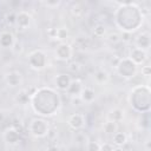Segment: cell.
<instances>
[{"label": "cell", "mask_w": 151, "mask_h": 151, "mask_svg": "<svg viewBox=\"0 0 151 151\" xmlns=\"http://www.w3.org/2000/svg\"><path fill=\"white\" fill-rule=\"evenodd\" d=\"M114 11V22L122 32L132 33L143 24V12L133 1H120Z\"/></svg>", "instance_id": "1"}, {"label": "cell", "mask_w": 151, "mask_h": 151, "mask_svg": "<svg viewBox=\"0 0 151 151\" xmlns=\"http://www.w3.org/2000/svg\"><path fill=\"white\" fill-rule=\"evenodd\" d=\"M29 103L32 110L39 116H52L58 111L60 106L59 93L51 87H40L37 88L34 93L31 94Z\"/></svg>", "instance_id": "2"}, {"label": "cell", "mask_w": 151, "mask_h": 151, "mask_svg": "<svg viewBox=\"0 0 151 151\" xmlns=\"http://www.w3.org/2000/svg\"><path fill=\"white\" fill-rule=\"evenodd\" d=\"M150 96H151L150 86L139 84L131 88L129 93V103L131 107L137 112H140V113L149 112L150 103H151Z\"/></svg>", "instance_id": "3"}, {"label": "cell", "mask_w": 151, "mask_h": 151, "mask_svg": "<svg viewBox=\"0 0 151 151\" xmlns=\"http://www.w3.org/2000/svg\"><path fill=\"white\" fill-rule=\"evenodd\" d=\"M50 124L47 120L42 119V118H34L29 122L28 124V132L37 137V138H44L47 136L48 131H50Z\"/></svg>", "instance_id": "4"}, {"label": "cell", "mask_w": 151, "mask_h": 151, "mask_svg": "<svg viewBox=\"0 0 151 151\" xmlns=\"http://www.w3.org/2000/svg\"><path fill=\"white\" fill-rule=\"evenodd\" d=\"M116 72L125 79H131L134 77L136 72H137V65L133 64L127 57L126 58H120L118 65L114 67Z\"/></svg>", "instance_id": "5"}, {"label": "cell", "mask_w": 151, "mask_h": 151, "mask_svg": "<svg viewBox=\"0 0 151 151\" xmlns=\"http://www.w3.org/2000/svg\"><path fill=\"white\" fill-rule=\"evenodd\" d=\"M27 61H28V65L31 66V68L39 71V70H42L44 67H46V65H47V57H46L44 51L34 50V51H32L28 54Z\"/></svg>", "instance_id": "6"}, {"label": "cell", "mask_w": 151, "mask_h": 151, "mask_svg": "<svg viewBox=\"0 0 151 151\" xmlns=\"http://www.w3.org/2000/svg\"><path fill=\"white\" fill-rule=\"evenodd\" d=\"M86 124V118L83 113H73L67 119V125L73 131H80Z\"/></svg>", "instance_id": "7"}, {"label": "cell", "mask_w": 151, "mask_h": 151, "mask_svg": "<svg viewBox=\"0 0 151 151\" xmlns=\"http://www.w3.org/2000/svg\"><path fill=\"white\" fill-rule=\"evenodd\" d=\"M32 22V15L26 12V11H20L17 13V17H15V26L18 27V29L20 31H24V29H27L29 27Z\"/></svg>", "instance_id": "8"}, {"label": "cell", "mask_w": 151, "mask_h": 151, "mask_svg": "<svg viewBox=\"0 0 151 151\" xmlns=\"http://www.w3.org/2000/svg\"><path fill=\"white\" fill-rule=\"evenodd\" d=\"M127 58H129L133 64H136V65L138 66V65H142V64L145 63V60L147 59V52H145V51H143V50H140V48H137V47L134 46V47H132V48L130 50Z\"/></svg>", "instance_id": "9"}, {"label": "cell", "mask_w": 151, "mask_h": 151, "mask_svg": "<svg viewBox=\"0 0 151 151\" xmlns=\"http://www.w3.org/2000/svg\"><path fill=\"white\" fill-rule=\"evenodd\" d=\"M55 58L59 60H68L72 57V47L68 42H60L55 48Z\"/></svg>", "instance_id": "10"}, {"label": "cell", "mask_w": 151, "mask_h": 151, "mask_svg": "<svg viewBox=\"0 0 151 151\" xmlns=\"http://www.w3.org/2000/svg\"><path fill=\"white\" fill-rule=\"evenodd\" d=\"M22 74L19 71H9L5 76V81L9 87H18L22 84Z\"/></svg>", "instance_id": "11"}, {"label": "cell", "mask_w": 151, "mask_h": 151, "mask_svg": "<svg viewBox=\"0 0 151 151\" xmlns=\"http://www.w3.org/2000/svg\"><path fill=\"white\" fill-rule=\"evenodd\" d=\"M71 81H72L71 76H68V74H66V73H60V74H58V76L55 77V79H54L55 87H57L59 91H65V92H66V90L68 88Z\"/></svg>", "instance_id": "12"}, {"label": "cell", "mask_w": 151, "mask_h": 151, "mask_svg": "<svg viewBox=\"0 0 151 151\" xmlns=\"http://www.w3.org/2000/svg\"><path fill=\"white\" fill-rule=\"evenodd\" d=\"M20 133L14 129V127H7L6 130H5V132H4V139H5V142L7 143V144H9V145H15V144H18L19 143V140H20Z\"/></svg>", "instance_id": "13"}, {"label": "cell", "mask_w": 151, "mask_h": 151, "mask_svg": "<svg viewBox=\"0 0 151 151\" xmlns=\"http://www.w3.org/2000/svg\"><path fill=\"white\" fill-rule=\"evenodd\" d=\"M151 44V39H150V33L149 32H142L137 38H136V47L140 48L145 52L149 51Z\"/></svg>", "instance_id": "14"}, {"label": "cell", "mask_w": 151, "mask_h": 151, "mask_svg": "<svg viewBox=\"0 0 151 151\" xmlns=\"http://www.w3.org/2000/svg\"><path fill=\"white\" fill-rule=\"evenodd\" d=\"M14 41H15V38H14V34L12 32H9V31L0 32V47L12 48Z\"/></svg>", "instance_id": "15"}, {"label": "cell", "mask_w": 151, "mask_h": 151, "mask_svg": "<svg viewBox=\"0 0 151 151\" xmlns=\"http://www.w3.org/2000/svg\"><path fill=\"white\" fill-rule=\"evenodd\" d=\"M83 88H84V85H83L81 80H79V79H72V81H71L68 88L66 90V92L71 97H78L80 94V92H81Z\"/></svg>", "instance_id": "16"}, {"label": "cell", "mask_w": 151, "mask_h": 151, "mask_svg": "<svg viewBox=\"0 0 151 151\" xmlns=\"http://www.w3.org/2000/svg\"><path fill=\"white\" fill-rule=\"evenodd\" d=\"M79 98H80L81 103L91 104V103L94 100V98H96V92H94L93 88H91V87H88V86H85V87L81 90V92H80V94H79Z\"/></svg>", "instance_id": "17"}, {"label": "cell", "mask_w": 151, "mask_h": 151, "mask_svg": "<svg viewBox=\"0 0 151 151\" xmlns=\"http://www.w3.org/2000/svg\"><path fill=\"white\" fill-rule=\"evenodd\" d=\"M127 143V136L124 132H114L112 134V144L114 146H123Z\"/></svg>", "instance_id": "18"}, {"label": "cell", "mask_w": 151, "mask_h": 151, "mask_svg": "<svg viewBox=\"0 0 151 151\" xmlns=\"http://www.w3.org/2000/svg\"><path fill=\"white\" fill-rule=\"evenodd\" d=\"M107 118H109L107 120H111V122H114V123H119L124 118V111L122 109H118V107L113 109V110L110 111Z\"/></svg>", "instance_id": "19"}, {"label": "cell", "mask_w": 151, "mask_h": 151, "mask_svg": "<svg viewBox=\"0 0 151 151\" xmlns=\"http://www.w3.org/2000/svg\"><path fill=\"white\" fill-rule=\"evenodd\" d=\"M109 78H110V76H109V73H107L105 70H98V71L94 73V80H96L98 84H100V85L106 84V83L109 81Z\"/></svg>", "instance_id": "20"}, {"label": "cell", "mask_w": 151, "mask_h": 151, "mask_svg": "<svg viewBox=\"0 0 151 151\" xmlns=\"http://www.w3.org/2000/svg\"><path fill=\"white\" fill-rule=\"evenodd\" d=\"M29 98H31V94L26 90H20L15 96V101L21 105H25L29 101Z\"/></svg>", "instance_id": "21"}, {"label": "cell", "mask_w": 151, "mask_h": 151, "mask_svg": "<svg viewBox=\"0 0 151 151\" xmlns=\"http://www.w3.org/2000/svg\"><path fill=\"white\" fill-rule=\"evenodd\" d=\"M103 131L106 134H113L114 132H117V123L111 122V120H106L103 125Z\"/></svg>", "instance_id": "22"}, {"label": "cell", "mask_w": 151, "mask_h": 151, "mask_svg": "<svg viewBox=\"0 0 151 151\" xmlns=\"http://www.w3.org/2000/svg\"><path fill=\"white\" fill-rule=\"evenodd\" d=\"M68 37V29L66 27H58L57 28V32H55V38L54 39H58L60 40L61 42H64V40H66Z\"/></svg>", "instance_id": "23"}, {"label": "cell", "mask_w": 151, "mask_h": 151, "mask_svg": "<svg viewBox=\"0 0 151 151\" xmlns=\"http://www.w3.org/2000/svg\"><path fill=\"white\" fill-rule=\"evenodd\" d=\"M93 34H94V37H97V38L104 37V35L106 34V27H105L103 24L96 25V26L93 27Z\"/></svg>", "instance_id": "24"}, {"label": "cell", "mask_w": 151, "mask_h": 151, "mask_svg": "<svg viewBox=\"0 0 151 151\" xmlns=\"http://www.w3.org/2000/svg\"><path fill=\"white\" fill-rule=\"evenodd\" d=\"M86 151H100V144L98 142L88 140L86 143Z\"/></svg>", "instance_id": "25"}, {"label": "cell", "mask_w": 151, "mask_h": 151, "mask_svg": "<svg viewBox=\"0 0 151 151\" xmlns=\"http://www.w3.org/2000/svg\"><path fill=\"white\" fill-rule=\"evenodd\" d=\"M15 17H17V13H14V12L7 13L6 17H5L6 24H7L8 26H15Z\"/></svg>", "instance_id": "26"}, {"label": "cell", "mask_w": 151, "mask_h": 151, "mask_svg": "<svg viewBox=\"0 0 151 151\" xmlns=\"http://www.w3.org/2000/svg\"><path fill=\"white\" fill-rule=\"evenodd\" d=\"M42 6L47 7V8H57L61 5V1L60 0H54V1H41L40 2Z\"/></svg>", "instance_id": "27"}, {"label": "cell", "mask_w": 151, "mask_h": 151, "mask_svg": "<svg viewBox=\"0 0 151 151\" xmlns=\"http://www.w3.org/2000/svg\"><path fill=\"white\" fill-rule=\"evenodd\" d=\"M11 50L13 51V53H15V54H19V53H21V52H22V50H24V45H22V42H21V41H19V40H15Z\"/></svg>", "instance_id": "28"}, {"label": "cell", "mask_w": 151, "mask_h": 151, "mask_svg": "<svg viewBox=\"0 0 151 151\" xmlns=\"http://www.w3.org/2000/svg\"><path fill=\"white\" fill-rule=\"evenodd\" d=\"M83 12H84V9L81 8V5L80 4H74L73 7H72V9H71L72 15H74V17H80L83 14Z\"/></svg>", "instance_id": "29"}, {"label": "cell", "mask_w": 151, "mask_h": 151, "mask_svg": "<svg viewBox=\"0 0 151 151\" xmlns=\"http://www.w3.org/2000/svg\"><path fill=\"white\" fill-rule=\"evenodd\" d=\"M107 40H109L110 42L116 44V42L120 41V35H119L118 33H110V34L107 35Z\"/></svg>", "instance_id": "30"}, {"label": "cell", "mask_w": 151, "mask_h": 151, "mask_svg": "<svg viewBox=\"0 0 151 151\" xmlns=\"http://www.w3.org/2000/svg\"><path fill=\"white\" fill-rule=\"evenodd\" d=\"M67 67H68V70H70L71 72H73V73H77V72H79V70H80V65H79L77 61L70 63Z\"/></svg>", "instance_id": "31"}, {"label": "cell", "mask_w": 151, "mask_h": 151, "mask_svg": "<svg viewBox=\"0 0 151 151\" xmlns=\"http://www.w3.org/2000/svg\"><path fill=\"white\" fill-rule=\"evenodd\" d=\"M114 146L112 143H103L100 144V151H113Z\"/></svg>", "instance_id": "32"}, {"label": "cell", "mask_w": 151, "mask_h": 151, "mask_svg": "<svg viewBox=\"0 0 151 151\" xmlns=\"http://www.w3.org/2000/svg\"><path fill=\"white\" fill-rule=\"evenodd\" d=\"M131 34L132 33H129V32H122L119 35H120V40L123 42H129L131 40Z\"/></svg>", "instance_id": "33"}, {"label": "cell", "mask_w": 151, "mask_h": 151, "mask_svg": "<svg viewBox=\"0 0 151 151\" xmlns=\"http://www.w3.org/2000/svg\"><path fill=\"white\" fill-rule=\"evenodd\" d=\"M12 127H14V129L20 133V134L24 132V125H22L20 122H19V123H18V122H14V123L12 124Z\"/></svg>", "instance_id": "34"}, {"label": "cell", "mask_w": 151, "mask_h": 151, "mask_svg": "<svg viewBox=\"0 0 151 151\" xmlns=\"http://www.w3.org/2000/svg\"><path fill=\"white\" fill-rule=\"evenodd\" d=\"M150 73H151V67H150V66L146 65V66H143V67H142V74H143V76L149 77Z\"/></svg>", "instance_id": "35"}, {"label": "cell", "mask_w": 151, "mask_h": 151, "mask_svg": "<svg viewBox=\"0 0 151 151\" xmlns=\"http://www.w3.org/2000/svg\"><path fill=\"white\" fill-rule=\"evenodd\" d=\"M119 60H120V58H119V57H117V55H114V57L112 58V60H111V64H112V66H113V67H116V66L118 65Z\"/></svg>", "instance_id": "36"}, {"label": "cell", "mask_w": 151, "mask_h": 151, "mask_svg": "<svg viewBox=\"0 0 151 151\" xmlns=\"http://www.w3.org/2000/svg\"><path fill=\"white\" fill-rule=\"evenodd\" d=\"M55 32H57V28H51V29H48V32H47V34L51 37V38H55Z\"/></svg>", "instance_id": "37"}, {"label": "cell", "mask_w": 151, "mask_h": 151, "mask_svg": "<svg viewBox=\"0 0 151 151\" xmlns=\"http://www.w3.org/2000/svg\"><path fill=\"white\" fill-rule=\"evenodd\" d=\"M46 151H60V149H59L57 145H50V146L46 149Z\"/></svg>", "instance_id": "38"}, {"label": "cell", "mask_w": 151, "mask_h": 151, "mask_svg": "<svg viewBox=\"0 0 151 151\" xmlns=\"http://www.w3.org/2000/svg\"><path fill=\"white\" fill-rule=\"evenodd\" d=\"M0 144H1V142H0Z\"/></svg>", "instance_id": "39"}]
</instances>
